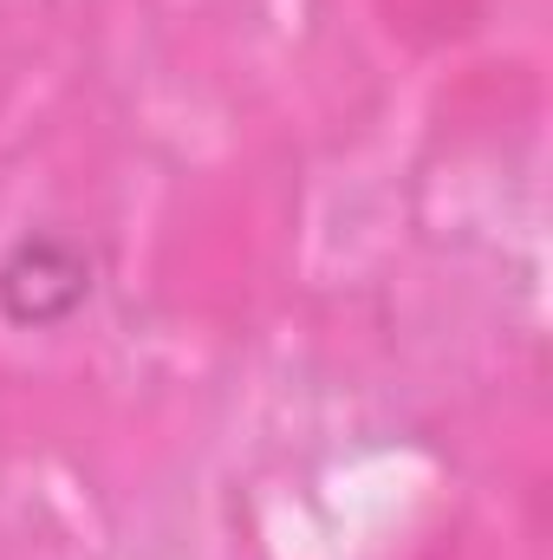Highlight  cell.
<instances>
[{
	"mask_svg": "<svg viewBox=\"0 0 553 560\" xmlns=\"http://www.w3.org/2000/svg\"><path fill=\"white\" fill-rule=\"evenodd\" d=\"M98 293V255L79 235L26 229L0 255V319L13 332H59Z\"/></svg>",
	"mask_w": 553,
	"mask_h": 560,
	"instance_id": "obj_1",
	"label": "cell"
}]
</instances>
